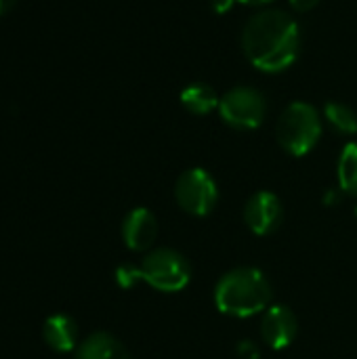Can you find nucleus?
<instances>
[{
  "label": "nucleus",
  "mask_w": 357,
  "mask_h": 359,
  "mask_svg": "<svg viewBox=\"0 0 357 359\" xmlns=\"http://www.w3.org/2000/svg\"><path fill=\"white\" fill-rule=\"evenodd\" d=\"M297 332H299V322H297V316L288 307L271 305L265 309V316L261 322V337L271 349L282 351L290 347L297 339Z\"/></svg>",
  "instance_id": "nucleus-8"
},
{
  "label": "nucleus",
  "mask_w": 357,
  "mask_h": 359,
  "mask_svg": "<svg viewBox=\"0 0 357 359\" xmlns=\"http://www.w3.org/2000/svg\"><path fill=\"white\" fill-rule=\"evenodd\" d=\"M175 198L181 210L194 217H206L219 202V189L210 172L204 168L185 170L175 185Z\"/></svg>",
  "instance_id": "nucleus-6"
},
{
  "label": "nucleus",
  "mask_w": 357,
  "mask_h": 359,
  "mask_svg": "<svg viewBox=\"0 0 357 359\" xmlns=\"http://www.w3.org/2000/svg\"><path fill=\"white\" fill-rule=\"evenodd\" d=\"M42 337L50 349H55L59 353H67L78 343V326L67 316H50L44 322Z\"/></svg>",
  "instance_id": "nucleus-11"
},
{
  "label": "nucleus",
  "mask_w": 357,
  "mask_h": 359,
  "mask_svg": "<svg viewBox=\"0 0 357 359\" xmlns=\"http://www.w3.org/2000/svg\"><path fill=\"white\" fill-rule=\"evenodd\" d=\"M280 145L295 158L307 156L322 137V118L320 111L305 101L290 103L276 126Z\"/></svg>",
  "instance_id": "nucleus-3"
},
{
  "label": "nucleus",
  "mask_w": 357,
  "mask_h": 359,
  "mask_svg": "<svg viewBox=\"0 0 357 359\" xmlns=\"http://www.w3.org/2000/svg\"><path fill=\"white\" fill-rule=\"evenodd\" d=\"M141 267L143 282L160 292H179L189 284V261L173 248H156L149 252Z\"/></svg>",
  "instance_id": "nucleus-4"
},
{
  "label": "nucleus",
  "mask_w": 357,
  "mask_h": 359,
  "mask_svg": "<svg viewBox=\"0 0 357 359\" xmlns=\"http://www.w3.org/2000/svg\"><path fill=\"white\" fill-rule=\"evenodd\" d=\"M356 217H357V206H356Z\"/></svg>",
  "instance_id": "nucleus-21"
},
{
  "label": "nucleus",
  "mask_w": 357,
  "mask_h": 359,
  "mask_svg": "<svg viewBox=\"0 0 357 359\" xmlns=\"http://www.w3.org/2000/svg\"><path fill=\"white\" fill-rule=\"evenodd\" d=\"M238 353H240L244 359H259V351H257V349H255V345H252V343H248V341H244V343L238 347Z\"/></svg>",
  "instance_id": "nucleus-18"
},
{
  "label": "nucleus",
  "mask_w": 357,
  "mask_h": 359,
  "mask_svg": "<svg viewBox=\"0 0 357 359\" xmlns=\"http://www.w3.org/2000/svg\"><path fill=\"white\" fill-rule=\"evenodd\" d=\"M271 303V284L255 267L227 271L215 286V305L229 318H252Z\"/></svg>",
  "instance_id": "nucleus-2"
},
{
  "label": "nucleus",
  "mask_w": 357,
  "mask_h": 359,
  "mask_svg": "<svg viewBox=\"0 0 357 359\" xmlns=\"http://www.w3.org/2000/svg\"><path fill=\"white\" fill-rule=\"evenodd\" d=\"M320 4V0H290V6L297 11V13H307L311 8H316Z\"/></svg>",
  "instance_id": "nucleus-17"
},
{
  "label": "nucleus",
  "mask_w": 357,
  "mask_h": 359,
  "mask_svg": "<svg viewBox=\"0 0 357 359\" xmlns=\"http://www.w3.org/2000/svg\"><path fill=\"white\" fill-rule=\"evenodd\" d=\"M219 116L236 130H255L267 116V101L252 86H236L221 97Z\"/></svg>",
  "instance_id": "nucleus-5"
},
{
  "label": "nucleus",
  "mask_w": 357,
  "mask_h": 359,
  "mask_svg": "<svg viewBox=\"0 0 357 359\" xmlns=\"http://www.w3.org/2000/svg\"><path fill=\"white\" fill-rule=\"evenodd\" d=\"M324 118L326 122L341 135H357V114L345 103L339 101H328L324 105Z\"/></svg>",
  "instance_id": "nucleus-14"
},
{
  "label": "nucleus",
  "mask_w": 357,
  "mask_h": 359,
  "mask_svg": "<svg viewBox=\"0 0 357 359\" xmlns=\"http://www.w3.org/2000/svg\"><path fill=\"white\" fill-rule=\"evenodd\" d=\"M242 48L250 65L259 72H286L299 57L301 27L280 8L261 11L248 19L242 32Z\"/></svg>",
  "instance_id": "nucleus-1"
},
{
  "label": "nucleus",
  "mask_w": 357,
  "mask_h": 359,
  "mask_svg": "<svg viewBox=\"0 0 357 359\" xmlns=\"http://www.w3.org/2000/svg\"><path fill=\"white\" fill-rule=\"evenodd\" d=\"M324 202H326V204H339V202H341V194H339V189H330V191L326 194Z\"/></svg>",
  "instance_id": "nucleus-19"
},
{
  "label": "nucleus",
  "mask_w": 357,
  "mask_h": 359,
  "mask_svg": "<svg viewBox=\"0 0 357 359\" xmlns=\"http://www.w3.org/2000/svg\"><path fill=\"white\" fill-rule=\"evenodd\" d=\"M179 99H181V105L194 116H206V114L219 109V103H221L217 90L208 84H202V82L185 86L181 90Z\"/></svg>",
  "instance_id": "nucleus-12"
},
{
  "label": "nucleus",
  "mask_w": 357,
  "mask_h": 359,
  "mask_svg": "<svg viewBox=\"0 0 357 359\" xmlns=\"http://www.w3.org/2000/svg\"><path fill=\"white\" fill-rule=\"evenodd\" d=\"M15 2H17V0H0V15L8 13V11L15 6Z\"/></svg>",
  "instance_id": "nucleus-20"
},
{
  "label": "nucleus",
  "mask_w": 357,
  "mask_h": 359,
  "mask_svg": "<svg viewBox=\"0 0 357 359\" xmlns=\"http://www.w3.org/2000/svg\"><path fill=\"white\" fill-rule=\"evenodd\" d=\"M156 233H158V223L154 212H149L147 208L130 210L122 223V240L135 252L149 250L156 240Z\"/></svg>",
  "instance_id": "nucleus-9"
},
{
  "label": "nucleus",
  "mask_w": 357,
  "mask_h": 359,
  "mask_svg": "<svg viewBox=\"0 0 357 359\" xmlns=\"http://www.w3.org/2000/svg\"><path fill=\"white\" fill-rule=\"evenodd\" d=\"M116 282H118L120 288H135L139 282H143L141 267H135V265H122V267H118Z\"/></svg>",
  "instance_id": "nucleus-15"
},
{
  "label": "nucleus",
  "mask_w": 357,
  "mask_h": 359,
  "mask_svg": "<svg viewBox=\"0 0 357 359\" xmlns=\"http://www.w3.org/2000/svg\"><path fill=\"white\" fill-rule=\"evenodd\" d=\"M284 221V206L271 191H259L244 206V223L255 236H271Z\"/></svg>",
  "instance_id": "nucleus-7"
},
{
  "label": "nucleus",
  "mask_w": 357,
  "mask_h": 359,
  "mask_svg": "<svg viewBox=\"0 0 357 359\" xmlns=\"http://www.w3.org/2000/svg\"><path fill=\"white\" fill-rule=\"evenodd\" d=\"M339 187L347 196H357V143H347L339 158Z\"/></svg>",
  "instance_id": "nucleus-13"
},
{
  "label": "nucleus",
  "mask_w": 357,
  "mask_h": 359,
  "mask_svg": "<svg viewBox=\"0 0 357 359\" xmlns=\"http://www.w3.org/2000/svg\"><path fill=\"white\" fill-rule=\"evenodd\" d=\"M274 0H213V8L215 13L223 15L227 13L234 4H244V6H263V4H269Z\"/></svg>",
  "instance_id": "nucleus-16"
},
{
  "label": "nucleus",
  "mask_w": 357,
  "mask_h": 359,
  "mask_svg": "<svg viewBox=\"0 0 357 359\" xmlns=\"http://www.w3.org/2000/svg\"><path fill=\"white\" fill-rule=\"evenodd\" d=\"M76 359H130V353L116 337L95 332L78 345Z\"/></svg>",
  "instance_id": "nucleus-10"
}]
</instances>
